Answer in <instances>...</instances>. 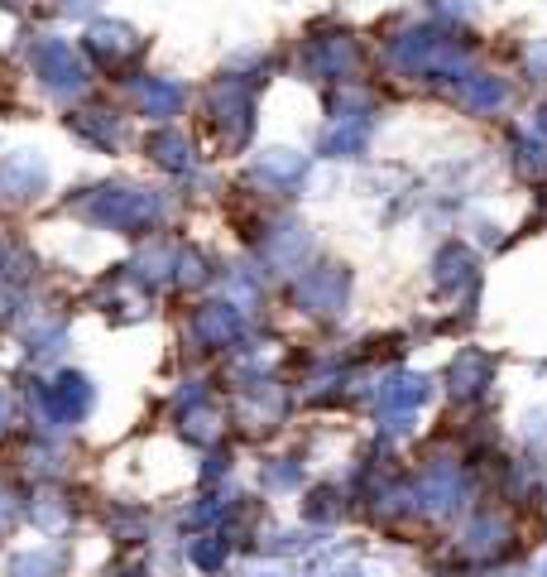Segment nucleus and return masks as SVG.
Returning <instances> with one entry per match:
<instances>
[{"mask_svg":"<svg viewBox=\"0 0 547 577\" xmlns=\"http://www.w3.org/2000/svg\"><path fill=\"white\" fill-rule=\"evenodd\" d=\"M96 5H102V0H63V10H72V15H92Z\"/></svg>","mask_w":547,"mask_h":577,"instance_id":"obj_1","label":"nucleus"}]
</instances>
